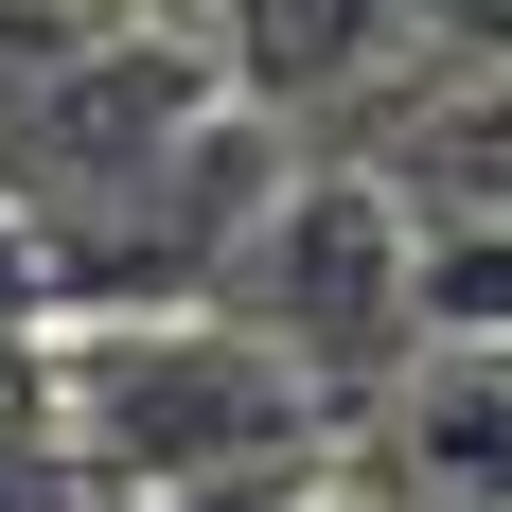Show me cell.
<instances>
[{
  "instance_id": "1",
  "label": "cell",
  "mask_w": 512,
  "mask_h": 512,
  "mask_svg": "<svg viewBox=\"0 0 512 512\" xmlns=\"http://www.w3.org/2000/svg\"><path fill=\"white\" fill-rule=\"evenodd\" d=\"M53 442L106 512H301L336 477V407L230 301H89L53 318Z\"/></svg>"
},
{
  "instance_id": "2",
  "label": "cell",
  "mask_w": 512,
  "mask_h": 512,
  "mask_svg": "<svg viewBox=\"0 0 512 512\" xmlns=\"http://www.w3.org/2000/svg\"><path fill=\"white\" fill-rule=\"evenodd\" d=\"M212 301L248 318V336L301 371L336 424H354L371 389L424 354V212L389 195L371 159H336V142H318L301 177L265 195V230L230 248V283H212Z\"/></svg>"
},
{
  "instance_id": "3",
  "label": "cell",
  "mask_w": 512,
  "mask_h": 512,
  "mask_svg": "<svg viewBox=\"0 0 512 512\" xmlns=\"http://www.w3.org/2000/svg\"><path fill=\"white\" fill-rule=\"evenodd\" d=\"M336 477H371L407 512H512V336H424L336 424Z\"/></svg>"
},
{
  "instance_id": "4",
  "label": "cell",
  "mask_w": 512,
  "mask_h": 512,
  "mask_svg": "<svg viewBox=\"0 0 512 512\" xmlns=\"http://www.w3.org/2000/svg\"><path fill=\"white\" fill-rule=\"evenodd\" d=\"M301 512H407V495H371V477H318V495Z\"/></svg>"
}]
</instances>
